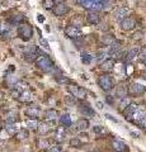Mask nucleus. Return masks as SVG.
Returning <instances> with one entry per match:
<instances>
[{"label":"nucleus","instance_id":"nucleus-57","mask_svg":"<svg viewBox=\"0 0 146 152\" xmlns=\"http://www.w3.org/2000/svg\"><path fill=\"white\" fill-rule=\"evenodd\" d=\"M57 1H62V0H57Z\"/></svg>","mask_w":146,"mask_h":152},{"label":"nucleus","instance_id":"nucleus-4","mask_svg":"<svg viewBox=\"0 0 146 152\" xmlns=\"http://www.w3.org/2000/svg\"><path fill=\"white\" fill-rule=\"evenodd\" d=\"M98 85H99V88L103 91H109L113 88V85H114V81H113V77L111 75H102L98 79Z\"/></svg>","mask_w":146,"mask_h":152},{"label":"nucleus","instance_id":"nucleus-23","mask_svg":"<svg viewBox=\"0 0 146 152\" xmlns=\"http://www.w3.org/2000/svg\"><path fill=\"white\" fill-rule=\"evenodd\" d=\"M57 117H59V113H57V110H55V109H48L45 114V118L47 122H55Z\"/></svg>","mask_w":146,"mask_h":152},{"label":"nucleus","instance_id":"nucleus-12","mask_svg":"<svg viewBox=\"0 0 146 152\" xmlns=\"http://www.w3.org/2000/svg\"><path fill=\"white\" fill-rule=\"evenodd\" d=\"M87 20H88L89 24H92V26L99 24V22H101L99 13H98V12H88V14H87Z\"/></svg>","mask_w":146,"mask_h":152},{"label":"nucleus","instance_id":"nucleus-36","mask_svg":"<svg viewBox=\"0 0 146 152\" xmlns=\"http://www.w3.org/2000/svg\"><path fill=\"white\" fill-rule=\"evenodd\" d=\"M24 52H26V55H28V53H37V48H36L34 45H28V46L24 47Z\"/></svg>","mask_w":146,"mask_h":152},{"label":"nucleus","instance_id":"nucleus-21","mask_svg":"<svg viewBox=\"0 0 146 152\" xmlns=\"http://www.w3.org/2000/svg\"><path fill=\"white\" fill-rule=\"evenodd\" d=\"M26 115L29 117V119H37V117L40 115V109L36 107H29L26 110Z\"/></svg>","mask_w":146,"mask_h":152},{"label":"nucleus","instance_id":"nucleus-33","mask_svg":"<svg viewBox=\"0 0 146 152\" xmlns=\"http://www.w3.org/2000/svg\"><path fill=\"white\" fill-rule=\"evenodd\" d=\"M26 124L29 129H37V127H38V123H37L36 119H27Z\"/></svg>","mask_w":146,"mask_h":152},{"label":"nucleus","instance_id":"nucleus-19","mask_svg":"<svg viewBox=\"0 0 146 152\" xmlns=\"http://www.w3.org/2000/svg\"><path fill=\"white\" fill-rule=\"evenodd\" d=\"M66 134H67L66 129H65L64 127H59L57 129H56V132H55V140L61 142V141H64L65 138H66Z\"/></svg>","mask_w":146,"mask_h":152},{"label":"nucleus","instance_id":"nucleus-47","mask_svg":"<svg viewBox=\"0 0 146 152\" xmlns=\"http://www.w3.org/2000/svg\"><path fill=\"white\" fill-rule=\"evenodd\" d=\"M37 20H38L40 23H43L45 22V17L42 15V14H37Z\"/></svg>","mask_w":146,"mask_h":152},{"label":"nucleus","instance_id":"nucleus-32","mask_svg":"<svg viewBox=\"0 0 146 152\" xmlns=\"http://www.w3.org/2000/svg\"><path fill=\"white\" fill-rule=\"evenodd\" d=\"M130 104H131V102H130V99L128 98H125V99H122V100H121V103H120V110L121 112H123L125 110V109L127 108V107H128L130 105Z\"/></svg>","mask_w":146,"mask_h":152},{"label":"nucleus","instance_id":"nucleus-28","mask_svg":"<svg viewBox=\"0 0 146 152\" xmlns=\"http://www.w3.org/2000/svg\"><path fill=\"white\" fill-rule=\"evenodd\" d=\"M42 7H43L46 10H54V8L56 7L55 0H42Z\"/></svg>","mask_w":146,"mask_h":152},{"label":"nucleus","instance_id":"nucleus-1","mask_svg":"<svg viewBox=\"0 0 146 152\" xmlns=\"http://www.w3.org/2000/svg\"><path fill=\"white\" fill-rule=\"evenodd\" d=\"M76 1L89 12H99L106 8L108 0H76Z\"/></svg>","mask_w":146,"mask_h":152},{"label":"nucleus","instance_id":"nucleus-46","mask_svg":"<svg viewBox=\"0 0 146 152\" xmlns=\"http://www.w3.org/2000/svg\"><path fill=\"white\" fill-rule=\"evenodd\" d=\"M93 131L95 133H102L103 132V127L102 126H94L93 127Z\"/></svg>","mask_w":146,"mask_h":152},{"label":"nucleus","instance_id":"nucleus-40","mask_svg":"<svg viewBox=\"0 0 146 152\" xmlns=\"http://www.w3.org/2000/svg\"><path fill=\"white\" fill-rule=\"evenodd\" d=\"M40 45L43 47V48H46V50L50 51V45H48V42H47L45 38H40Z\"/></svg>","mask_w":146,"mask_h":152},{"label":"nucleus","instance_id":"nucleus-27","mask_svg":"<svg viewBox=\"0 0 146 152\" xmlns=\"http://www.w3.org/2000/svg\"><path fill=\"white\" fill-rule=\"evenodd\" d=\"M18 100L22 102V103H29V102L32 100V94H31V91H28V90L23 91V93L21 94V96H19V99H18Z\"/></svg>","mask_w":146,"mask_h":152},{"label":"nucleus","instance_id":"nucleus-31","mask_svg":"<svg viewBox=\"0 0 146 152\" xmlns=\"http://www.w3.org/2000/svg\"><path fill=\"white\" fill-rule=\"evenodd\" d=\"M27 86H28V85H27V83H26V81H18V83L14 84V89L18 90V91H21V93L26 91Z\"/></svg>","mask_w":146,"mask_h":152},{"label":"nucleus","instance_id":"nucleus-44","mask_svg":"<svg viewBox=\"0 0 146 152\" xmlns=\"http://www.w3.org/2000/svg\"><path fill=\"white\" fill-rule=\"evenodd\" d=\"M140 60H144V58H146V47H144L142 50L140 51Z\"/></svg>","mask_w":146,"mask_h":152},{"label":"nucleus","instance_id":"nucleus-50","mask_svg":"<svg viewBox=\"0 0 146 152\" xmlns=\"http://www.w3.org/2000/svg\"><path fill=\"white\" fill-rule=\"evenodd\" d=\"M106 118L107 119H111V121H113V122H117V119L113 115H111V114H106Z\"/></svg>","mask_w":146,"mask_h":152},{"label":"nucleus","instance_id":"nucleus-18","mask_svg":"<svg viewBox=\"0 0 146 152\" xmlns=\"http://www.w3.org/2000/svg\"><path fill=\"white\" fill-rule=\"evenodd\" d=\"M140 55V50L139 48H132V50H130L128 52H127V55H126V57H125V61L126 62H132V61Z\"/></svg>","mask_w":146,"mask_h":152},{"label":"nucleus","instance_id":"nucleus-49","mask_svg":"<svg viewBox=\"0 0 146 152\" xmlns=\"http://www.w3.org/2000/svg\"><path fill=\"white\" fill-rule=\"evenodd\" d=\"M8 134H9V133H8L7 131H4V132H0V138L5 140V138H7V137H8Z\"/></svg>","mask_w":146,"mask_h":152},{"label":"nucleus","instance_id":"nucleus-45","mask_svg":"<svg viewBox=\"0 0 146 152\" xmlns=\"http://www.w3.org/2000/svg\"><path fill=\"white\" fill-rule=\"evenodd\" d=\"M48 152H61V147L60 146H54L48 148Z\"/></svg>","mask_w":146,"mask_h":152},{"label":"nucleus","instance_id":"nucleus-55","mask_svg":"<svg viewBox=\"0 0 146 152\" xmlns=\"http://www.w3.org/2000/svg\"><path fill=\"white\" fill-rule=\"evenodd\" d=\"M141 62H142L145 66H146V58H144V60H141Z\"/></svg>","mask_w":146,"mask_h":152},{"label":"nucleus","instance_id":"nucleus-5","mask_svg":"<svg viewBox=\"0 0 146 152\" xmlns=\"http://www.w3.org/2000/svg\"><path fill=\"white\" fill-rule=\"evenodd\" d=\"M67 91L70 93V95L80 99V100H84L87 98V91L83 88L78 86V85H69L67 86Z\"/></svg>","mask_w":146,"mask_h":152},{"label":"nucleus","instance_id":"nucleus-58","mask_svg":"<svg viewBox=\"0 0 146 152\" xmlns=\"http://www.w3.org/2000/svg\"><path fill=\"white\" fill-rule=\"evenodd\" d=\"M0 132H1V131H0Z\"/></svg>","mask_w":146,"mask_h":152},{"label":"nucleus","instance_id":"nucleus-24","mask_svg":"<svg viewBox=\"0 0 146 152\" xmlns=\"http://www.w3.org/2000/svg\"><path fill=\"white\" fill-rule=\"evenodd\" d=\"M19 126L17 124V123H7L5 126V131L9 133V134H17L18 132H19V128H18Z\"/></svg>","mask_w":146,"mask_h":152},{"label":"nucleus","instance_id":"nucleus-20","mask_svg":"<svg viewBox=\"0 0 146 152\" xmlns=\"http://www.w3.org/2000/svg\"><path fill=\"white\" fill-rule=\"evenodd\" d=\"M51 129V126L48 122H40L38 127H37V131H38L40 134H47Z\"/></svg>","mask_w":146,"mask_h":152},{"label":"nucleus","instance_id":"nucleus-37","mask_svg":"<svg viewBox=\"0 0 146 152\" xmlns=\"http://www.w3.org/2000/svg\"><path fill=\"white\" fill-rule=\"evenodd\" d=\"M24 60L28 62H32V61H37V53H28L24 55Z\"/></svg>","mask_w":146,"mask_h":152},{"label":"nucleus","instance_id":"nucleus-10","mask_svg":"<svg viewBox=\"0 0 146 152\" xmlns=\"http://www.w3.org/2000/svg\"><path fill=\"white\" fill-rule=\"evenodd\" d=\"M70 10V8L66 5V4H64V3H59L57 5H56L54 8V14L56 17H64V15H66V14L69 13Z\"/></svg>","mask_w":146,"mask_h":152},{"label":"nucleus","instance_id":"nucleus-13","mask_svg":"<svg viewBox=\"0 0 146 152\" xmlns=\"http://www.w3.org/2000/svg\"><path fill=\"white\" fill-rule=\"evenodd\" d=\"M79 112L85 117H94L95 115V112L93 110V108L89 105V104H84V103L79 105Z\"/></svg>","mask_w":146,"mask_h":152},{"label":"nucleus","instance_id":"nucleus-51","mask_svg":"<svg viewBox=\"0 0 146 152\" xmlns=\"http://www.w3.org/2000/svg\"><path fill=\"white\" fill-rule=\"evenodd\" d=\"M106 100L108 104H113V98L111 96V95H108V96H106Z\"/></svg>","mask_w":146,"mask_h":152},{"label":"nucleus","instance_id":"nucleus-2","mask_svg":"<svg viewBox=\"0 0 146 152\" xmlns=\"http://www.w3.org/2000/svg\"><path fill=\"white\" fill-rule=\"evenodd\" d=\"M36 66H37V69H40L41 71H43V72H51V71L54 70V67H55L54 62L46 56L38 57L37 61H36Z\"/></svg>","mask_w":146,"mask_h":152},{"label":"nucleus","instance_id":"nucleus-8","mask_svg":"<svg viewBox=\"0 0 146 152\" xmlns=\"http://www.w3.org/2000/svg\"><path fill=\"white\" fill-rule=\"evenodd\" d=\"M146 90V86H144L142 84H139V83H134L130 85L128 88V94L134 95V96H139V95H142Z\"/></svg>","mask_w":146,"mask_h":152},{"label":"nucleus","instance_id":"nucleus-43","mask_svg":"<svg viewBox=\"0 0 146 152\" xmlns=\"http://www.w3.org/2000/svg\"><path fill=\"white\" fill-rule=\"evenodd\" d=\"M7 123H15V114H10L7 117Z\"/></svg>","mask_w":146,"mask_h":152},{"label":"nucleus","instance_id":"nucleus-48","mask_svg":"<svg viewBox=\"0 0 146 152\" xmlns=\"http://www.w3.org/2000/svg\"><path fill=\"white\" fill-rule=\"evenodd\" d=\"M40 147H41V148H46V147H48V142L41 141V142H40Z\"/></svg>","mask_w":146,"mask_h":152},{"label":"nucleus","instance_id":"nucleus-9","mask_svg":"<svg viewBox=\"0 0 146 152\" xmlns=\"http://www.w3.org/2000/svg\"><path fill=\"white\" fill-rule=\"evenodd\" d=\"M130 9L127 8V7H121V8H118L117 10L114 12V14H113V17H114V19L117 22H122L123 19H126V18H128V15H130Z\"/></svg>","mask_w":146,"mask_h":152},{"label":"nucleus","instance_id":"nucleus-39","mask_svg":"<svg viewBox=\"0 0 146 152\" xmlns=\"http://www.w3.org/2000/svg\"><path fill=\"white\" fill-rule=\"evenodd\" d=\"M142 37H144V33L139 31V32H136V33H134V34H132V39L140 41V39H142Z\"/></svg>","mask_w":146,"mask_h":152},{"label":"nucleus","instance_id":"nucleus-29","mask_svg":"<svg viewBox=\"0 0 146 152\" xmlns=\"http://www.w3.org/2000/svg\"><path fill=\"white\" fill-rule=\"evenodd\" d=\"M102 42H103V43H104L106 46H112L113 43H116V39H114V37H113L112 34H107V36L103 37Z\"/></svg>","mask_w":146,"mask_h":152},{"label":"nucleus","instance_id":"nucleus-34","mask_svg":"<svg viewBox=\"0 0 146 152\" xmlns=\"http://www.w3.org/2000/svg\"><path fill=\"white\" fill-rule=\"evenodd\" d=\"M81 61H83V64H85V65H89L93 61V56L92 55H89V53H83L81 55Z\"/></svg>","mask_w":146,"mask_h":152},{"label":"nucleus","instance_id":"nucleus-22","mask_svg":"<svg viewBox=\"0 0 146 152\" xmlns=\"http://www.w3.org/2000/svg\"><path fill=\"white\" fill-rule=\"evenodd\" d=\"M89 127H90V122L88 119H79L76 122V131H79V132L87 131Z\"/></svg>","mask_w":146,"mask_h":152},{"label":"nucleus","instance_id":"nucleus-56","mask_svg":"<svg viewBox=\"0 0 146 152\" xmlns=\"http://www.w3.org/2000/svg\"><path fill=\"white\" fill-rule=\"evenodd\" d=\"M144 77L146 79V71H145V72H144Z\"/></svg>","mask_w":146,"mask_h":152},{"label":"nucleus","instance_id":"nucleus-6","mask_svg":"<svg viewBox=\"0 0 146 152\" xmlns=\"http://www.w3.org/2000/svg\"><path fill=\"white\" fill-rule=\"evenodd\" d=\"M64 33H65V36H66L67 38H70V39H76V38H79L80 36H81L80 29L78 27H75V26H67L64 29Z\"/></svg>","mask_w":146,"mask_h":152},{"label":"nucleus","instance_id":"nucleus-25","mask_svg":"<svg viewBox=\"0 0 146 152\" xmlns=\"http://www.w3.org/2000/svg\"><path fill=\"white\" fill-rule=\"evenodd\" d=\"M23 20H24V15H22V14H15V15H13L8 22L13 26H21V23Z\"/></svg>","mask_w":146,"mask_h":152},{"label":"nucleus","instance_id":"nucleus-38","mask_svg":"<svg viewBox=\"0 0 146 152\" xmlns=\"http://www.w3.org/2000/svg\"><path fill=\"white\" fill-rule=\"evenodd\" d=\"M55 80L57 81L59 84H67V79L65 77V76H62V75H57L55 77Z\"/></svg>","mask_w":146,"mask_h":152},{"label":"nucleus","instance_id":"nucleus-11","mask_svg":"<svg viewBox=\"0 0 146 152\" xmlns=\"http://www.w3.org/2000/svg\"><path fill=\"white\" fill-rule=\"evenodd\" d=\"M137 104H135V103H131L128 107H127L126 109L122 113H123V117L126 118V121H132V118H134V114L136 112V109H137Z\"/></svg>","mask_w":146,"mask_h":152},{"label":"nucleus","instance_id":"nucleus-52","mask_svg":"<svg viewBox=\"0 0 146 152\" xmlns=\"http://www.w3.org/2000/svg\"><path fill=\"white\" fill-rule=\"evenodd\" d=\"M140 127L142 128V129H146V117L144 118V121L141 122V124H140Z\"/></svg>","mask_w":146,"mask_h":152},{"label":"nucleus","instance_id":"nucleus-16","mask_svg":"<svg viewBox=\"0 0 146 152\" xmlns=\"http://www.w3.org/2000/svg\"><path fill=\"white\" fill-rule=\"evenodd\" d=\"M127 95H128V88L126 85H118L116 89V96L122 100V99L127 98Z\"/></svg>","mask_w":146,"mask_h":152},{"label":"nucleus","instance_id":"nucleus-42","mask_svg":"<svg viewBox=\"0 0 146 152\" xmlns=\"http://www.w3.org/2000/svg\"><path fill=\"white\" fill-rule=\"evenodd\" d=\"M21 91H18V90H15V89H13L12 91H10V95L14 98V99H19V96H21Z\"/></svg>","mask_w":146,"mask_h":152},{"label":"nucleus","instance_id":"nucleus-41","mask_svg":"<svg viewBox=\"0 0 146 152\" xmlns=\"http://www.w3.org/2000/svg\"><path fill=\"white\" fill-rule=\"evenodd\" d=\"M104 56H106V53H104V52H99V53H98L97 55V61H98V62H104Z\"/></svg>","mask_w":146,"mask_h":152},{"label":"nucleus","instance_id":"nucleus-54","mask_svg":"<svg viewBox=\"0 0 146 152\" xmlns=\"http://www.w3.org/2000/svg\"><path fill=\"white\" fill-rule=\"evenodd\" d=\"M131 136H134L135 138H137V137H139V133H137V132H131Z\"/></svg>","mask_w":146,"mask_h":152},{"label":"nucleus","instance_id":"nucleus-7","mask_svg":"<svg viewBox=\"0 0 146 152\" xmlns=\"http://www.w3.org/2000/svg\"><path fill=\"white\" fill-rule=\"evenodd\" d=\"M146 117V108H144V107H141V105H139L137 107V109H136V112H135V114H134V118H132V123H135V124H141V122L144 121V118Z\"/></svg>","mask_w":146,"mask_h":152},{"label":"nucleus","instance_id":"nucleus-17","mask_svg":"<svg viewBox=\"0 0 146 152\" xmlns=\"http://www.w3.org/2000/svg\"><path fill=\"white\" fill-rule=\"evenodd\" d=\"M113 69H114V61L112 58H107L104 62L101 64V70L106 71V72H109V71H112Z\"/></svg>","mask_w":146,"mask_h":152},{"label":"nucleus","instance_id":"nucleus-15","mask_svg":"<svg viewBox=\"0 0 146 152\" xmlns=\"http://www.w3.org/2000/svg\"><path fill=\"white\" fill-rule=\"evenodd\" d=\"M136 27V23H135V20L132 18H126V19H123V20L121 22V28L123 31H132L134 28Z\"/></svg>","mask_w":146,"mask_h":152},{"label":"nucleus","instance_id":"nucleus-35","mask_svg":"<svg viewBox=\"0 0 146 152\" xmlns=\"http://www.w3.org/2000/svg\"><path fill=\"white\" fill-rule=\"evenodd\" d=\"M81 145H83V142L79 138H71L70 140V146L74 147V148H79V147H81Z\"/></svg>","mask_w":146,"mask_h":152},{"label":"nucleus","instance_id":"nucleus-14","mask_svg":"<svg viewBox=\"0 0 146 152\" xmlns=\"http://www.w3.org/2000/svg\"><path fill=\"white\" fill-rule=\"evenodd\" d=\"M112 148L116 152H127L128 148H127V146L125 142H122L120 140H113L112 141Z\"/></svg>","mask_w":146,"mask_h":152},{"label":"nucleus","instance_id":"nucleus-26","mask_svg":"<svg viewBox=\"0 0 146 152\" xmlns=\"http://www.w3.org/2000/svg\"><path fill=\"white\" fill-rule=\"evenodd\" d=\"M60 123L65 127H70L71 126V115L70 114H62V115L60 117Z\"/></svg>","mask_w":146,"mask_h":152},{"label":"nucleus","instance_id":"nucleus-30","mask_svg":"<svg viewBox=\"0 0 146 152\" xmlns=\"http://www.w3.org/2000/svg\"><path fill=\"white\" fill-rule=\"evenodd\" d=\"M15 136H17V140L18 141H24V140H27L28 137H29V133H28L27 129H21Z\"/></svg>","mask_w":146,"mask_h":152},{"label":"nucleus","instance_id":"nucleus-53","mask_svg":"<svg viewBox=\"0 0 146 152\" xmlns=\"http://www.w3.org/2000/svg\"><path fill=\"white\" fill-rule=\"evenodd\" d=\"M97 107H98V109H103V103L102 102H97Z\"/></svg>","mask_w":146,"mask_h":152},{"label":"nucleus","instance_id":"nucleus-3","mask_svg":"<svg viewBox=\"0 0 146 152\" xmlns=\"http://www.w3.org/2000/svg\"><path fill=\"white\" fill-rule=\"evenodd\" d=\"M18 36H19L23 41L31 39L32 36H33V29H32V26L29 23H24V24H21L18 27Z\"/></svg>","mask_w":146,"mask_h":152}]
</instances>
